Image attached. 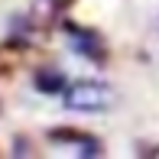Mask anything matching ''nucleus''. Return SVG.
<instances>
[{"mask_svg":"<svg viewBox=\"0 0 159 159\" xmlns=\"http://www.w3.org/2000/svg\"><path fill=\"white\" fill-rule=\"evenodd\" d=\"M104 104H107V88H101V84L78 81L65 88V107H71V111H98Z\"/></svg>","mask_w":159,"mask_h":159,"instance_id":"obj_1","label":"nucleus"},{"mask_svg":"<svg viewBox=\"0 0 159 159\" xmlns=\"http://www.w3.org/2000/svg\"><path fill=\"white\" fill-rule=\"evenodd\" d=\"M68 33H71V49H75V52L88 55V59H98V62L104 59V42H101L98 33L81 30V26H71V23H68Z\"/></svg>","mask_w":159,"mask_h":159,"instance_id":"obj_2","label":"nucleus"},{"mask_svg":"<svg viewBox=\"0 0 159 159\" xmlns=\"http://www.w3.org/2000/svg\"><path fill=\"white\" fill-rule=\"evenodd\" d=\"M49 140H52V143H68V146H78L84 156H98V153H101V143L94 140V136L81 133V130H65V127H59V130H52V133H49Z\"/></svg>","mask_w":159,"mask_h":159,"instance_id":"obj_3","label":"nucleus"},{"mask_svg":"<svg viewBox=\"0 0 159 159\" xmlns=\"http://www.w3.org/2000/svg\"><path fill=\"white\" fill-rule=\"evenodd\" d=\"M36 88H39L42 94H59V91L68 88V81H65V75L59 68H42L39 75H36Z\"/></svg>","mask_w":159,"mask_h":159,"instance_id":"obj_4","label":"nucleus"}]
</instances>
